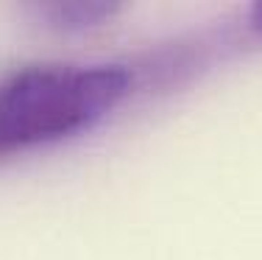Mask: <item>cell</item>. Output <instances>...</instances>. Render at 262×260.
Here are the masks:
<instances>
[{"mask_svg": "<svg viewBox=\"0 0 262 260\" xmlns=\"http://www.w3.org/2000/svg\"><path fill=\"white\" fill-rule=\"evenodd\" d=\"M254 26L262 28V6H257V14H254Z\"/></svg>", "mask_w": 262, "mask_h": 260, "instance_id": "2", "label": "cell"}, {"mask_svg": "<svg viewBox=\"0 0 262 260\" xmlns=\"http://www.w3.org/2000/svg\"><path fill=\"white\" fill-rule=\"evenodd\" d=\"M128 92V73L95 65H34L0 82V157L92 126Z\"/></svg>", "mask_w": 262, "mask_h": 260, "instance_id": "1", "label": "cell"}]
</instances>
